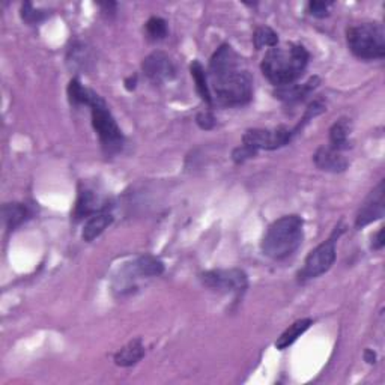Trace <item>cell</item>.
<instances>
[{
	"mask_svg": "<svg viewBox=\"0 0 385 385\" xmlns=\"http://www.w3.org/2000/svg\"><path fill=\"white\" fill-rule=\"evenodd\" d=\"M164 271V263L152 254L138 256L131 263L125 265V268L121 271V277H117L119 285H116L115 289L119 291L121 295L125 292H131L134 287V282L141 277H158Z\"/></svg>",
	"mask_w": 385,
	"mask_h": 385,
	"instance_id": "8",
	"label": "cell"
},
{
	"mask_svg": "<svg viewBox=\"0 0 385 385\" xmlns=\"http://www.w3.org/2000/svg\"><path fill=\"white\" fill-rule=\"evenodd\" d=\"M319 83H320V79L315 76L303 84L292 83V84H287V86L277 88L274 91V96L277 100H280L286 104H295L312 93L319 86Z\"/></svg>",
	"mask_w": 385,
	"mask_h": 385,
	"instance_id": "14",
	"label": "cell"
},
{
	"mask_svg": "<svg viewBox=\"0 0 385 385\" xmlns=\"http://www.w3.org/2000/svg\"><path fill=\"white\" fill-rule=\"evenodd\" d=\"M351 134V121L348 117H341V119L336 121L333 126L329 128V146H333L337 151L344 152L351 148L349 142Z\"/></svg>",
	"mask_w": 385,
	"mask_h": 385,
	"instance_id": "19",
	"label": "cell"
},
{
	"mask_svg": "<svg viewBox=\"0 0 385 385\" xmlns=\"http://www.w3.org/2000/svg\"><path fill=\"white\" fill-rule=\"evenodd\" d=\"M303 218L295 214L275 220L261 241L262 253L274 261H283L292 256L303 242Z\"/></svg>",
	"mask_w": 385,
	"mask_h": 385,
	"instance_id": "4",
	"label": "cell"
},
{
	"mask_svg": "<svg viewBox=\"0 0 385 385\" xmlns=\"http://www.w3.org/2000/svg\"><path fill=\"white\" fill-rule=\"evenodd\" d=\"M325 110H327V105H325L322 101H320V100H316V101H313L312 104H310V105L307 107V109H306V113H304V116H303L301 122H299L295 128H292L294 133H295V136L303 130L306 124H308L310 121H312L313 117H316V116H319V115H322Z\"/></svg>",
	"mask_w": 385,
	"mask_h": 385,
	"instance_id": "25",
	"label": "cell"
},
{
	"mask_svg": "<svg viewBox=\"0 0 385 385\" xmlns=\"http://www.w3.org/2000/svg\"><path fill=\"white\" fill-rule=\"evenodd\" d=\"M256 155H258V152L253 151L252 148H247V146L241 145V146H238V148H235V149H233L232 159H233V162L237 163V164H242L244 162H247V159H250V158H253V157H256Z\"/></svg>",
	"mask_w": 385,
	"mask_h": 385,
	"instance_id": "26",
	"label": "cell"
},
{
	"mask_svg": "<svg viewBox=\"0 0 385 385\" xmlns=\"http://www.w3.org/2000/svg\"><path fill=\"white\" fill-rule=\"evenodd\" d=\"M113 223V216L110 211H104V212H98L95 214V216L89 217L84 223V228L81 232V238L83 241L86 242H92L93 240H96L100 237V235L110 226Z\"/></svg>",
	"mask_w": 385,
	"mask_h": 385,
	"instance_id": "16",
	"label": "cell"
},
{
	"mask_svg": "<svg viewBox=\"0 0 385 385\" xmlns=\"http://www.w3.org/2000/svg\"><path fill=\"white\" fill-rule=\"evenodd\" d=\"M68 98L74 105L91 107L92 126L98 134L104 154L110 157L119 154L125 145V136L103 96L92 89L84 88L81 81L74 77L68 84Z\"/></svg>",
	"mask_w": 385,
	"mask_h": 385,
	"instance_id": "2",
	"label": "cell"
},
{
	"mask_svg": "<svg viewBox=\"0 0 385 385\" xmlns=\"http://www.w3.org/2000/svg\"><path fill=\"white\" fill-rule=\"evenodd\" d=\"M348 47L361 60H377L385 56V30L381 23H361L346 30Z\"/></svg>",
	"mask_w": 385,
	"mask_h": 385,
	"instance_id": "5",
	"label": "cell"
},
{
	"mask_svg": "<svg viewBox=\"0 0 385 385\" xmlns=\"http://www.w3.org/2000/svg\"><path fill=\"white\" fill-rule=\"evenodd\" d=\"M312 324H313V320H312V319H308V318H306V319H298L296 322H294L291 327L286 328V329L283 331V333H282V336H280L279 339H277V341H275V348H277V349H280V351H283V349L289 348L291 345H294L295 341L298 340V337H301V336L306 333V331H307L310 327H312Z\"/></svg>",
	"mask_w": 385,
	"mask_h": 385,
	"instance_id": "20",
	"label": "cell"
},
{
	"mask_svg": "<svg viewBox=\"0 0 385 385\" xmlns=\"http://www.w3.org/2000/svg\"><path fill=\"white\" fill-rule=\"evenodd\" d=\"M21 18H23L25 23L30 25V26H37L42 21L47 20L50 17L48 11H42V9H35L34 5L26 2L23 6H21V13H20Z\"/></svg>",
	"mask_w": 385,
	"mask_h": 385,
	"instance_id": "24",
	"label": "cell"
},
{
	"mask_svg": "<svg viewBox=\"0 0 385 385\" xmlns=\"http://www.w3.org/2000/svg\"><path fill=\"white\" fill-rule=\"evenodd\" d=\"M240 56L229 44H223L209 60V80L214 103L221 107H241L253 98V77L242 70Z\"/></svg>",
	"mask_w": 385,
	"mask_h": 385,
	"instance_id": "1",
	"label": "cell"
},
{
	"mask_svg": "<svg viewBox=\"0 0 385 385\" xmlns=\"http://www.w3.org/2000/svg\"><path fill=\"white\" fill-rule=\"evenodd\" d=\"M146 35L151 41H162L167 37V21L162 17H151L146 21Z\"/></svg>",
	"mask_w": 385,
	"mask_h": 385,
	"instance_id": "23",
	"label": "cell"
},
{
	"mask_svg": "<svg viewBox=\"0 0 385 385\" xmlns=\"http://www.w3.org/2000/svg\"><path fill=\"white\" fill-rule=\"evenodd\" d=\"M136 83H137V76L134 77H130L128 80H125V86L128 91H133L136 88Z\"/></svg>",
	"mask_w": 385,
	"mask_h": 385,
	"instance_id": "32",
	"label": "cell"
},
{
	"mask_svg": "<svg viewBox=\"0 0 385 385\" xmlns=\"http://www.w3.org/2000/svg\"><path fill=\"white\" fill-rule=\"evenodd\" d=\"M310 55L304 46L295 42L277 44L265 53L261 70L265 79L275 88L287 86L303 76Z\"/></svg>",
	"mask_w": 385,
	"mask_h": 385,
	"instance_id": "3",
	"label": "cell"
},
{
	"mask_svg": "<svg viewBox=\"0 0 385 385\" xmlns=\"http://www.w3.org/2000/svg\"><path fill=\"white\" fill-rule=\"evenodd\" d=\"M313 162L318 169L329 174H341L345 172L349 166L348 159L344 157V154L329 145L318 148V151L313 155Z\"/></svg>",
	"mask_w": 385,
	"mask_h": 385,
	"instance_id": "13",
	"label": "cell"
},
{
	"mask_svg": "<svg viewBox=\"0 0 385 385\" xmlns=\"http://www.w3.org/2000/svg\"><path fill=\"white\" fill-rule=\"evenodd\" d=\"M202 285L212 291L241 296L249 287L247 274L242 270H211L200 274Z\"/></svg>",
	"mask_w": 385,
	"mask_h": 385,
	"instance_id": "7",
	"label": "cell"
},
{
	"mask_svg": "<svg viewBox=\"0 0 385 385\" xmlns=\"http://www.w3.org/2000/svg\"><path fill=\"white\" fill-rule=\"evenodd\" d=\"M145 357V346L142 344V339H134L119 349L115 354L116 366L121 367H131L137 365L138 361Z\"/></svg>",
	"mask_w": 385,
	"mask_h": 385,
	"instance_id": "18",
	"label": "cell"
},
{
	"mask_svg": "<svg viewBox=\"0 0 385 385\" xmlns=\"http://www.w3.org/2000/svg\"><path fill=\"white\" fill-rule=\"evenodd\" d=\"M110 211V199L107 197L95 187L88 184H80L79 195L76 200V207L72 211V217L76 221L89 218L95 214Z\"/></svg>",
	"mask_w": 385,
	"mask_h": 385,
	"instance_id": "10",
	"label": "cell"
},
{
	"mask_svg": "<svg viewBox=\"0 0 385 385\" xmlns=\"http://www.w3.org/2000/svg\"><path fill=\"white\" fill-rule=\"evenodd\" d=\"M190 71H191V77L195 79L196 91L200 95V98L203 101H205L209 107H212L214 105V100H212V93H211V88H209L208 76H207L205 68L202 67V63L199 60H195V62L191 63Z\"/></svg>",
	"mask_w": 385,
	"mask_h": 385,
	"instance_id": "21",
	"label": "cell"
},
{
	"mask_svg": "<svg viewBox=\"0 0 385 385\" xmlns=\"http://www.w3.org/2000/svg\"><path fill=\"white\" fill-rule=\"evenodd\" d=\"M196 124L202 128V130H212L214 126H216V116H214L211 112H200L196 116Z\"/></svg>",
	"mask_w": 385,
	"mask_h": 385,
	"instance_id": "28",
	"label": "cell"
},
{
	"mask_svg": "<svg viewBox=\"0 0 385 385\" xmlns=\"http://www.w3.org/2000/svg\"><path fill=\"white\" fill-rule=\"evenodd\" d=\"M67 63L71 68V71H91L95 58H93V51L88 44H84L81 41H76L74 44L68 48L67 53Z\"/></svg>",
	"mask_w": 385,
	"mask_h": 385,
	"instance_id": "15",
	"label": "cell"
},
{
	"mask_svg": "<svg viewBox=\"0 0 385 385\" xmlns=\"http://www.w3.org/2000/svg\"><path fill=\"white\" fill-rule=\"evenodd\" d=\"M384 228H381L375 235H373L372 238V249L373 250H381L384 247Z\"/></svg>",
	"mask_w": 385,
	"mask_h": 385,
	"instance_id": "29",
	"label": "cell"
},
{
	"mask_svg": "<svg viewBox=\"0 0 385 385\" xmlns=\"http://www.w3.org/2000/svg\"><path fill=\"white\" fill-rule=\"evenodd\" d=\"M4 221L6 224L8 230H15L21 224L26 223L32 217V209L26 205V203L13 202L5 203L4 205Z\"/></svg>",
	"mask_w": 385,
	"mask_h": 385,
	"instance_id": "17",
	"label": "cell"
},
{
	"mask_svg": "<svg viewBox=\"0 0 385 385\" xmlns=\"http://www.w3.org/2000/svg\"><path fill=\"white\" fill-rule=\"evenodd\" d=\"M344 232L345 228L341 224H337V228L329 235V238L308 253L303 270L298 273L299 283L313 280L316 277L325 274L333 266L336 261V242Z\"/></svg>",
	"mask_w": 385,
	"mask_h": 385,
	"instance_id": "6",
	"label": "cell"
},
{
	"mask_svg": "<svg viewBox=\"0 0 385 385\" xmlns=\"http://www.w3.org/2000/svg\"><path fill=\"white\" fill-rule=\"evenodd\" d=\"M329 6L331 4L327 2H308L307 11L310 15H313L316 18H325L329 15Z\"/></svg>",
	"mask_w": 385,
	"mask_h": 385,
	"instance_id": "27",
	"label": "cell"
},
{
	"mask_svg": "<svg viewBox=\"0 0 385 385\" xmlns=\"http://www.w3.org/2000/svg\"><path fill=\"white\" fill-rule=\"evenodd\" d=\"M253 44L256 50H262L263 47H268V48L275 47L277 44H279V35H277L271 27L261 26L254 32Z\"/></svg>",
	"mask_w": 385,
	"mask_h": 385,
	"instance_id": "22",
	"label": "cell"
},
{
	"mask_svg": "<svg viewBox=\"0 0 385 385\" xmlns=\"http://www.w3.org/2000/svg\"><path fill=\"white\" fill-rule=\"evenodd\" d=\"M384 214H385V190H384V181H381L378 187L370 192L369 197L361 205L355 217V228L357 229L366 228L367 224L382 218Z\"/></svg>",
	"mask_w": 385,
	"mask_h": 385,
	"instance_id": "12",
	"label": "cell"
},
{
	"mask_svg": "<svg viewBox=\"0 0 385 385\" xmlns=\"http://www.w3.org/2000/svg\"><path fill=\"white\" fill-rule=\"evenodd\" d=\"M142 71L154 84H163L176 77L175 63L164 51H154L146 56L142 62Z\"/></svg>",
	"mask_w": 385,
	"mask_h": 385,
	"instance_id": "11",
	"label": "cell"
},
{
	"mask_svg": "<svg viewBox=\"0 0 385 385\" xmlns=\"http://www.w3.org/2000/svg\"><path fill=\"white\" fill-rule=\"evenodd\" d=\"M365 360L369 363V365H373V363H375V360H377L375 352H372L370 349H366V352H365Z\"/></svg>",
	"mask_w": 385,
	"mask_h": 385,
	"instance_id": "31",
	"label": "cell"
},
{
	"mask_svg": "<svg viewBox=\"0 0 385 385\" xmlns=\"http://www.w3.org/2000/svg\"><path fill=\"white\" fill-rule=\"evenodd\" d=\"M295 137L292 128L277 126L274 130H265V128H252L242 136V145L252 148L253 151H275L292 142Z\"/></svg>",
	"mask_w": 385,
	"mask_h": 385,
	"instance_id": "9",
	"label": "cell"
},
{
	"mask_svg": "<svg viewBox=\"0 0 385 385\" xmlns=\"http://www.w3.org/2000/svg\"><path fill=\"white\" fill-rule=\"evenodd\" d=\"M98 6L101 8V14L105 17H113L116 14V8L117 4L115 2H104V4H98Z\"/></svg>",
	"mask_w": 385,
	"mask_h": 385,
	"instance_id": "30",
	"label": "cell"
}]
</instances>
